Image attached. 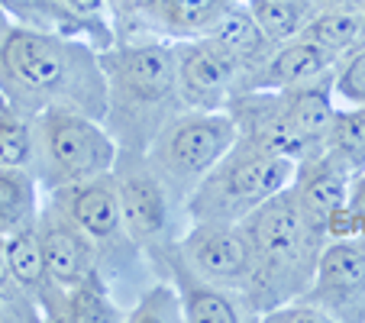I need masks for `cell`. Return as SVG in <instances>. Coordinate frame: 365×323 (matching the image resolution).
Segmentation results:
<instances>
[{
    "instance_id": "17",
    "label": "cell",
    "mask_w": 365,
    "mask_h": 323,
    "mask_svg": "<svg viewBox=\"0 0 365 323\" xmlns=\"http://www.w3.org/2000/svg\"><path fill=\"white\" fill-rule=\"evenodd\" d=\"M42 320L56 323H126V310L113 301L107 275H94L78 284H52L39 301Z\"/></svg>"
},
{
    "instance_id": "33",
    "label": "cell",
    "mask_w": 365,
    "mask_h": 323,
    "mask_svg": "<svg viewBox=\"0 0 365 323\" xmlns=\"http://www.w3.org/2000/svg\"><path fill=\"white\" fill-rule=\"evenodd\" d=\"M14 29V20H10V14L4 10V4H0V42L7 39V33Z\"/></svg>"
},
{
    "instance_id": "29",
    "label": "cell",
    "mask_w": 365,
    "mask_h": 323,
    "mask_svg": "<svg viewBox=\"0 0 365 323\" xmlns=\"http://www.w3.org/2000/svg\"><path fill=\"white\" fill-rule=\"evenodd\" d=\"M330 236H365V172L349 181V200L333 223Z\"/></svg>"
},
{
    "instance_id": "9",
    "label": "cell",
    "mask_w": 365,
    "mask_h": 323,
    "mask_svg": "<svg viewBox=\"0 0 365 323\" xmlns=\"http://www.w3.org/2000/svg\"><path fill=\"white\" fill-rule=\"evenodd\" d=\"M178 249L200 278L233 291L242 307V297L252 288L255 278V252L242 223H220V220L187 223L185 233L178 236Z\"/></svg>"
},
{
    "instance_id": "22",
    "label": "cell",
    "mask_w": 365,
    "mask_h": 323,
    "mask_svg": "<svg viewBox=\"0 0 365 323\" xmlns=\"http://www.w3.org/2000/svg\"><path fill=\"white\" fill-rule=\"evenodd\" d=\"M324 149L352 178L365 172V107H343L339 103L330 130H327Z\"/></svg>"
},
{
    "instance_id": "32",
    "label": "cell",
    "mask_w": 365,
    "mask_h": 323,
    "mask_svg": "<svg viewBox=\"0 0 365 323\" xmlns=\"http://www.w3.org/2000/svg\"><path fill=\"white\" fill-rule=\"evenodd\" d=\"M310 4H314V14H317V10H362V4L365 0H310Z\"/></svg>"
},
{
    "instance_id": "23",
    "label": "cell",
    "mask_w": 365,
    "mask_h": 323,
    "mask_svg": "<svg viewBox=\"0 0 365 323\" xmlns=\"http://www.w3.org/2000/svg\"><path fill=\"white\" fill-rule=\"evenodd\" d=\"M7 255H10V272H14V278L36 297V301H42L56 282L48 275V265H46V255H42L36 227L7 236Z\"/></svg>"
},
{
    "instance_id": "24",
    "label": "cell",
    "mask_w": 365,
    "mask_h": 323,
    "mask_svg": "<svg viewBox=\"0 0 365 323\" xmlns=\"http://www.w3.org/2000/svg\"><path fill=\"white\" fill-rule=\"evenodd\" d=\"M359 33H362V20L356 10H317L301 29V36H307L310 42H317L336 58L349 56L359 46Z\"/></svg>"
},
{
    "instance_id": "26",
    "label": "cell",
    "mask_w": 365,
    "mask_h": 323,
    "mask_svg": "<svg viewBox=\"0 0 365 323\" xmlns=\"http://www.w3.org/2000/svg\"><path fill=\"white\" fill-rule=\"evenodd\" d=\"M36 136L33 120L14 107H0V168H33Z\"/></svg>"
},
{
    "instance_id": "36",
    "label": "cell",
    "mask_w": 365,
    "mask_h": 323,
    "mask_svg": "<svg viewBox=\"0 0 365 323\" xmlns=\"http://www.w3.org/2000/svg\"><path fill=\"white\" fill-rule=\"evenodd\" d=\"M4 103H7V101H4V94H0V107H4Z\"/></svg>"
},
{
    "instance_id": "35",
    "label": "cell",
    "mask_w": 365,
    "mask_h": 323,
    "mask_svg": "<svg viewBox=\"0 0 365 323\" xmlns=\"http://www.w3.org/2000/svg\"><path fill=\"white\" fill-rule=\"evenodd\" d=\"M284 4H307V7H314V4H310V0H284Z\"/></svg>"
},
{
    "instance_id": "7",
    "label": "cell",
    "mask_w": 365,
    "mask_h": 323,
    "mask_svg": "<svg viewBox=\"0 0 365 323\" xmlns=\"http://www.w3.org/2000/svg\"><path fill=\"white\" fill-rule=\"evenodd\" d=\"M46 200L97 242L107 282L136 272V265L145 259V252L126 233L113 172L97 175V178L88 181H75V185L52 188V191H46Z\"/></svg>"
},
{
    "instance_id": "20",
    "label": "cell",
    "mask_w": 365,
    "mask_h": 323,
    "mask_svg": "<svg viewBox=\"0 0 365 323\" xmlns=\"http://www.w3.org/2000/svg\"><path fill=\"white\" fill-rule=\"evenodd\" d=\"M42 204V185L33 168H0V233L14 236L36 227Z\"/></svg>"
},
{
    "instance_id": "8",
    "label": "cell",
    "mask_w": 365,
    "mask_h": 323,
    "mask_svg": "<svg viewBox=\"0 0 365 323\" xmlns=\"http://www.w3.org/2000/svg\"><path fill=\"white\" fill-rule=\"evenodd\" d=\"M113 181L120 194V210H123L126 233L133 236L145 255L155 249L175 242L185 233V210L172 198L165 181L155 175L145 155L120 152L117 165H113Z\"/></svg>"
},
{
    "instance_id": "28",
    "label": "cell",
    "mask_w": 365,
    "mask_h": 323,
    "mask_svg": "<svg viewBox=\"0 0 365 323\" xmlns=\"http://www.w3.org/2000/svg\"><path fill=\"white\" fill-rule=\"evenodd\" d=\"M333 94L343 107H365V46H356L333 68Z\"/></svg>"
},
{
    "instance_id": "5",
    "label": "cell",
    "mask_w": 365,
    "mask_h": 323,
    "mask_svg": "<svg viewBox=\"0 0 365 323\" xmlns=\"http://www.w3.org/2000/svg\"><path fill=\"white\" fill-rule=\"evenodd\" d=\"M36 158L33 175L42 191L75 181H88L113 172L120 158V145L103 126V120L78 111V107H48L33 117Z\"/></svg>"
},
{
    "instance_id": "10",
    "label": "cell",
    "mask_w": 365,
    "mask_h": 323,
    "mask_svg": "<svg viewBox=\"0 0 365 323\" xmlns=\"http://www.w3.org/2000/svg\"><path fill=\"white\" fill-rule=\"evenodd\" d=\"M304 297L327 310L333 323H365V240L330 236Z\"/></svg>"
},
{
    "instance_id": "37",
    "label": "cell",
    "mask_w": 365,
    "mask_h": 323,
    "mask_svg": "<svg viewBox=\"0 0 365 323\" xmlns=\"http://www.w3.org/2000/svg\"><path fill=\"white\" fill-rule=\"evenodd\" d=\"M362 240H365V236H362Z\"/></svg>"
},
{
    "instance_id": "3",
    "label": "cell",
    "mask_w": 365,
    "mask_h": 323,
    "mask_svg": "<svg viewBox=\"0 0 365 323\" xmlns=\"http://www.w3.org/2000/svg\"><path fill=\"white\" fill-rule=\"evenodd\" d=\"M242 227L255 252V278L242 297V314L246 320H262L265 310L310 288L330 230L297 200L291 185L255 207Z\"/></svg>"
},
{
    "instance_id": "18",
    "label": "cell",
    "mask_w": 365,
    "mask_h": 323,
    "mask_svg": "<svg viewBox=\"0 0 365 323\" xmlns=\"http://www.w3.org/2000/svg\"><path fill=\"white\" fill-rule=\"evenodd\" d=\"M207 36H210V39H214L217 46H220L223 52H227V56L240 65L242 81L262 68V65L269 62V56L278 48L275 42L265 36V29L255 23V16L249 14L246 0H240V4H236V7L230 10V14L223 16V20L217 23V26L210 29ZM240 88H242V84H240Z\"/></svg>"
},
{
    "instance_id": "1",
    "label": "cell",
    "mask_w": 365,
    "mask_h": 323,
    "mask_svg": "<svg viewBox=\"0 0 365 323\" xmlns=\"http://www.w3.org/2000/svg\"><path fill=\"white\" fill-rule=\"evenodd\" d=\"M0 94L23 117L48 107H78L107 117V78L101 52L84 39L16 26L0 42Z\"/></svg>"
},
{
    "instance_id": "14",
    "label": "cell",
    "mask_w": 365,
    "mask_h": 323,
    "mask_svg": "<svg viewBox=\"0 0 365 323\" xmlns=\"http://www.w3.org/2000/svg\"><path fill=\"white\" fill-rule=\"evenodd\" d=\"M227 111L233 113L242 139L265 145L272 152H282V155H291L294 162L307 158V145L301 143V136L291 126L282 91H240L227 103Z\"/></svg>"
},
{
    "instance_id": "16",
    "label": "cell",
    "mask_w": 365,
    "mask_h": 323,
    "mask_svg": "<svg viewBox=\"0 0 365 323\" xmlns=\"http://www.w3.org/2000/svg\"><path fill=\"white\" fill-rule=\"evenodd\" d=\"M336 65L339 58L330 56L327 48L310 42L307 36H294V39L282 42L269 56V62L242 81L240 91H284V88H294V84L314 81V78L333 71Z\"/></svg>"
},
{
    "instance_id": "27",
    "label": "cell",
    "mask_w": 365,
    "mask_h": 323,
    "mask_svg": "<svg viewBox=\"0 0 365 323\" xmlns=\"http://www.w3.org/2000/svg\"><path fill=\"white\" fill-rule=\"evenodd\" d=\"M126 323H185V304L175 282H152L126 310Z\"/></svg>"
},
{
    "instance_id": "4",
    "label": "cell",
    "mask_w": 365,
    "mask_h": 323,
    "mask_svg": "<svg viewBox=\"0 0 365 323\" xmlns=\"http://www.w3.org/2000/svg\"><path fill=\"white\" fill-rule=\"evenodd\" d=\"M297 162L291 155L272 152L249 139H236V145L204 175L191 198L185 200V220H220L242 223L255 207L294 181Z\"/></svg>"
},
{
    "instance_id": "25",
    "label": "cell",
    "mask_w": 365,
    "mask_h": 323,
    "mask_svg": "<svg viewBox=\"0 0 365 323\" xmlns=\"http://www.w3.org/2000/svg\"><path fill=\"white\" fill-rule=\"evenodd\" d=\"M246 7L275 46L301 36V29L314 16V7H307V4H284V0H246Z\"/></svg>"
},
{
    "instance_id": "30",
    "label": "cell",
    "mask_w": 365,
    "mask_h": 323,
    "mask_svg": "<svg viewBox=\"0 0 365 323\" xmlns=\"http://www.w3.org/2000/svg\"><path fill=\"white\" fill-rule=\"evenodd\" d=\"M262 323H333V317L327 314L320 304L307 301V297L301 294V297H291V301L265 310Z\"/></svg>"
},
{
    "instance_id": "2",
    "label": "cell",
    "mask_w": 365,
    "mask_h": 323,
    "mask_svg": "<svg viewBox=\"0 0 365 323\" xmlns=\"http://www.w3.org/2000/svg\"><path fill=\"white\" fill-rule=\"evenodd\" d=\"M107 78V117L103 126L117 139L120 152L145 155L162 130L185 111L178 91L175 39L136 36L120 39L101 52Z\"/></svg>"
},
{
    "instance_id": "13",
    "label": "cell",
    "mask_w": 365,
    "mask_h": 323,
    "mask_svg": "<svg viewBox=\"0 0 365 323\" xmlns=\"http://www.w3.org/2000/svg\"><path fill=\"white\" fill-rule=\"evenodd\" d=\"M145 259L155 265V272H159L162 278L175 282V288H178V294H181V304H185L187 323H240V320H246L233 291L200 278L197 272L187 265L178 249V240L155 249V252H149Z\"/></svg>"
},
{
    "instance_id": "31",
    "label": "cell",
    "mask_w": 365,
    "mask_h": 323,
    "mask_svg": "<svg viewBox=\"0 0 365 323\" xmlns=\"http://www.w3.org/2000/svg\"><path fill=\"white\" fill-rule=\"evenodd\" d=\"M14 284H20L14 278V272H10V255H7V236L0 233V291L14 288Z\"/></svg>"
},
{
    "instance_id": "12",
    "label": "cell",
    "mask_w": 365,
    "mask_h": 323,
    "mask_svg": "<svg viewBox=\"0 0 365 323\" xmlns=\"http://www.w3.org/2000/svg\"><path fill=\"white\" fill-rule=\"evenodd\" d=\"M36 236H39L48 275L56 284H78L94 275H103L97 242L81 227H75L62 210H56L48 200L42 204V213L36 220Z\"/></svg>"
},
{
    "instance_id": "34",
    "label": "cell",
    "mask_w": 365,
    "mask_h": 323,
    "mask_svg": "<svg viewBox=\"0 0 365 323\" xmlns=\"http://www.w3.org/2000/svg\"><path fill=\"white\" fill-rule=\"evenodd\" d=\"M359 20H362V33H359V46H365V4H362V10H359Z\"/></svg>"
},
{
    "instance_id": "11",
    "label": "cell",
    "mask_w": 365,
    "mask_h": 323,
    "mask_svg": "<svg viewBox=\"0 0 365 323\" xmlns=\"http://www.w3.org/2000/svg\"><path fill=\"white\" fill-rule=\"evenodd\" d=\"M178 91L185 111H227L242 84V71L210 36L175 39Z\"/></svg>"
},
{
    "instance_id": "21",
    "label": "cell",
    "mask_w": 365,
    "mask_h": 323,
    "mask_svg": "<svg viewBox=\"0 0 365 323\" xmlns=\"http://www.w3.org/2000/svg\"><path fill=\"white\" fill-rule=\"evenodd\" d=\"M4 10L16 26L42 29V33H58L71 36V39H84L97 48V36L65 0H0Z\"/></svg>"
},
{
    "instance_id": "6",
    "label": "cell",
    "mask_w": 365,
    "mask_h": 323,
    "mask_svg": "<svg viewBox=\"0 0 365 323\" xmlns=\"http://www.w3.org/2000/svg\"><path fill=\"white\" fill-rule=\"evenodd\" d=\"M236 139L240 130L230 111H181L155 136L145 158L185 210L191 191L233 149Z\"/></svg>"
},
{
    "instance_id": "15",
    "label": "cell",
    "mask_w": 365,
    "mask_h": 323,
    "mask_svg": "<svg viewBox=\"0 0 365 323\" xmlns=\"http://www.w3.org/2000/svg\"><path fill=\"white\" fill-rule=\"evenodd\" d=\"M349 181H352V175L339 165L330 152L320 149L297 162L291 191L297 194V200H301L327 230H333L336 217L346 210V200H349Z\"/></svg>"
},
{
    "instance_id": "19",
    "label": "cell",
    "mask_w": 365,
    "mask_h": 323,
    "mask_svg": "<svg viewBox=\"0 0 365 323\" xmlns=\"http://www.w3.org/2000/svg\"><path fill=\"white\" fill-rule=\"evenodd\" d=\"M240 0H155L149 14V33L165 39L207 36Z\"/></svg>"
}]
</instances>
